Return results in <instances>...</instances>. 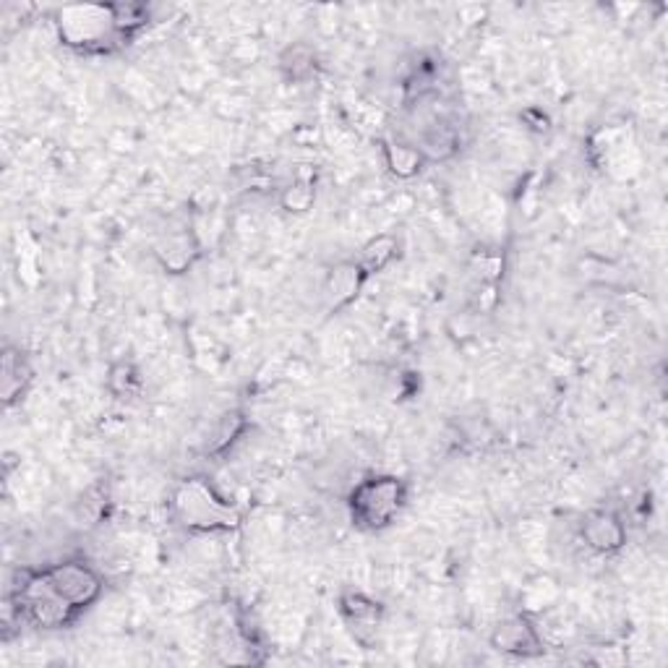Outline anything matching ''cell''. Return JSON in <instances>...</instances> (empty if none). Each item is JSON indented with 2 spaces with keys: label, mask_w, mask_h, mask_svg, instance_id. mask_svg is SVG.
Segmentation results:
<instances>
[{
  "label": "cell",
  "mask_w": 668,
  "mask_h": 668,
  "mask_svg": "<svg viewBox=\"0 0 668 668\" xmlns=\"http://www.w3.org/2000/svg\"><path fill=\"white\" fill-rule=\"evenodd\" d=\"M170 517L196 536L233 533L243 525V509L206 478H185L170 494Z\"/></svg>",
  "instance_id": "6da1fadb"
},
{
  "label": "cell",
  "mask_w": 668,
  "mask_h": 668,
  "mask_svg": "<svg viewBox=\"0 0 668 668\" xmlns=\"http://www.w3.org/2000/svg\"><path fill=\"white\" fill-rule=\"evenodd\" d=\"M55 32L65 48L84 55H110L131 42L118 27L115 3L65 6L55 13Z\"/></svg>",
  "instance_id": "7a4b0ae2"
},
{
  "label": "cell",
  "mask_w": 668,
  "mask_h": 668,
  "mask_svg": "<svg viewBox=\"0 0 668 668\" xmlns=\"http://www.w3.org/2000/svg\"><path fill=\"white\" fill-rule=\"evenodd\" d=\"M411 499V486L405 478L392 473H374L358 480L347 494V512L351 523L358 530L382 533L403 515Z\"/></svg>",
  "instance_id": "3957f363"
},
{
  "label": "cell",
  "mask_w": 668,
  "mask_h": 668,
  "mask_svg": "<svg viewBox=\"0 0 668 668\" xmlns=\"http://www.w3.org/2000/svg\"><path fill=\"white\" fill-rule=\"evenodd\" d=\"M44 580L61 596L71 608H77L79 614H84L87 608H92L105 593V575L89 564L87 559H63L48 567H40Z\"/></svg>",
  "instance_id": "277c9868"
},
{
  "label": "cell",
  "mask_w": 668,
  "mask_h": 668,
  "mask_svg": "<svg viewBox=\"0 0 668 668\" xmlns=\"http://www.w3.org/2000/svg\"><path fill=\"white\" fill-rule=\"evenodd\" d=\"M488 645L502 656L512 658H540L546 652V640L536 619L525 611L504 616L488 635Z\"/></svg>",
  "instance_id": "5b68a950"
},
{
  "label": "cell",
  "mask_w": 668,
  "mask_h": 668,
  "mask_svg": "<svg viewBox=\"0 0 668 668\" xmlns=\"http://www.w3.org/2000/svg\"><path fill=\"white\" fill-rule=\"evenodd\" d=\"M337 608L345 625L351 627L355 640H358L363 648H368L384 625V614H387L384 611V604H378L376 598H371L361 590H345L337 600Z\"/></svg>",
  "instance_id": "8992f818"
},
{
  "label": "cell",
  "mask_w": 668,
  "mask_h": 668,
  "mask_svg": "<svg viewBox=\"0 0 668 668\" xmlns=\"http://www.w3.org/2000/svg\"><path fill=\"white\" fill-rule=\"evenodd\" d=\"M580 538L593 554H619L627 546V523L614 509H593L583 517Z\"/></svg>",
  "instance_id": "52a82bcc"
},
{
  "label": "cell",
  "mask_w": 668,
  "mask_h": 668,
  "mask_svg": "<svg viewBox=\"0 0 668 668\" xmlns=\"http://www.w3.org/2000/svg\"><path fill=\"white\" fill-rule=\"evenodd\" d=\"M368 280L371 277L363 272L358 259H347V262L334 264L332 270L326 272L322 285L324 308L330 311V314H340V311L358 301V295L363 293V287H366Z\"/></svg>",
  "instance_id": "ba28073f"
},
{
  "label": "cell",
  "mask_w": 668,
  "mask_h": 668,
  "mask_svg": "<svg viewBox=\"0 0 668 668\" xmlns=\"http://www.w3.org/2000/svg\"><path fill=\"white\" fill-rule=\"evenodd\" d=\"M34 384V366L17 345H6L0 355V397L6 407L19 405Z\"/></svg>",
  "instance_id": "9c48e42d"
},
{
  "label": "cell",
  "mask_w": 668,
  "mask_h": 668,
  "mask_svg": "<svg viewBox=\"0 0 668 668\" xmlns=\"http://www.w3.org/2000/svg\"><path fill=\"white\" fill-rule=\"evenodd\" d=\"M249 426H251L249 415L246 411H241V407H233V411H225L222 415H217V421L212 423L210 434H206L202 442V455L225 457L227 452L246 436Z\"/></svg>",
  "instance_id": "30bf717a"
},
{
  "label": "cell",
  "mask_w": 668,
  "mask_h": 668,
  "mask_svg": "<svg viewBox=\"0 0 668 668\" xmlns=\"http://www.w3.org/2000/svg\"><path fill=\"white\" fill-rule=\"evenodd\" d=\"M202 254L194 233H170L154 243V259L168 274H185Z\"/></svg>",
  "instance_id": "8fae6325"
},
{
  "label": "cell",
  "mask_w": 668,
  "mask_h": 668,
  "mask_svg": "<svg viewBox=\"0 0 668 668\" xmlns=\"http://www.w3.org/2000/svg\"><path fill=\"white\" fill-rule=\"evenodd\" d=\"M413 146L423 154L426 165L428 162H447L459 152V133L447 121H432L418 131Z\"/></svg>",
  "instance_id": "7c38bea8"
},
{
  "label": "cell",
  "mask_w": 668,
  "mask_h": 668,
  "mask_svg": "<svg viewBox=\"0 0 668 668\" xmlns=\"http://www.w3.org/2000/svg\"><path fill=\"white\" fill-rule=\"evenodd\" d=\"M382 154H384V165L399 181H411L426 165L423 154L415 150L411 141H395V139H384L382 141Z\"/></svg>",
  "instance_id": "4fadbf2b"
},
{
  "label": "cell",
  "mask_w": 668,
  "mask_h": 668,
  "mask_svg": "<svg viewBox=\"0 0 668 668\" xmlns=\"http://www.w3.org/2000/svg\"><path fill=\"white\" fill-rule=\"evenodd\" d=\"M277 65L287 84H306L318 73V58L308 44H291L282 50Z\"/></svg>",
  "instance_id": "5bb4252c"
},
{
  "label": "cell",
  "mask_w": 668,
  "mask_h": 668,
  "mask_svg": "<svg viewBox=\"0 0 668 668\" xmlns=\"http://www.w3.org/2000/svg\"><path fill=\"white\" fill-rule=\"evenodd\" d=\"M559 583H556L551 575H536L533 580H528V585H523V593H519V611L538 616L559 604Z\"/></svg>",
  "instance_id": "9a60e30c"
},
{
  "label": "cell",
  "mask_w": 668,
  "mask_h": 668,
  "mask_svg": "<svg viewBox=\"0 0 668 668\" xmlns=\"http://www.w3.org/2000/svg\"><path fill=\"white\" fill-rule=\"evenodd\" d=\"M108 504H110V496H108L105 486H100V484L89 486L87 492L79 496V502L73 504V512H71L73 525H77L79 530L98 528V525L108 515Z\"/></svg>",
  "instance_id": "2e32d148"
},
{
  "label": "cell",
  "mask_w": 668,
  "mask_h": 668,
  "mask_svg": "<svg viewBox=\"0 0 668 668\" xmlns=\"http://www.w3.org/2000/svg\"><path fill=\"white\" fill-rule=\"evenodd\" d=\"M397 256H399V241L395 235L382 233V235L371 237L366 246L361 249L358 264L363 266V272H366L368 277H374V274L387 270V266L395 262Z\"/></svg>",
  "instance_id": "e0dca14e"
},
{
  "label": "cell",
  "mask_w": 668,
  "mask_h": 668,
  "mask_svg": "<svg viewBox=\"0 0 668 668\" xmlns=\"http://www.w3.org/2000/svg\"><path fill=\"white\" fill-rule=\"evenodd\" d=\"M105 387L110 395L115 399H129L136 397L141 389V374L139 368L133 366L131 361H115L113 366L108 368V378H105Z\"/></svg>",
  "instance_id": "ac0fdd59"
},
{
  "label": "cell",
  "mask_w": 668,
  "mask_h": 668,
  "mask_svg": "<svg viewBox=\"0 0 668 668\" xmlns=\"http://www.w3.org/2000/svg\"><path fill=\"white\" fill-rule=\"evenodd\" d=\"M316 202L314 178H295L280 191V206L287 214H306Z\"/></svg>",
  "instance_id": "d6986e66"
}]
</instances>
